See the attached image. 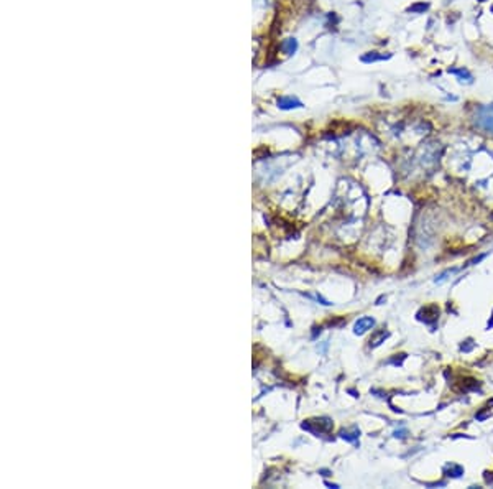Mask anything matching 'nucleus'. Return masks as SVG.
Masks as SVG:
<instances>
[{"label":"nucleus","mask_w":493,"mask_h":489,"mask_svg":"<svg viewBox=\"0 0 493 489\" xmlns=\"http://www.w3.org/2000/svg\"><path fill=\"white\" fill-rule=\"evenodd\" d=\"M478 122L483 129L493 132V106H488V107H485V109L480 111Z\"/></svg>","instance_id":"nucleus-1"},{"label":"nucleus","mask_w":493,"mask_h":489,"mask_svg":"<svg viewBox=\"0 0 493 489\" xmlns=\"http://www.w3.org/2000/svg\"><path fill=\"white\" fill-rule=\"evenodd\" d=\"M373 324H375V320L373 318L363 317V318L358 320L355 324H353V333H355V335H363V333H367L369 330H371V328H373Z\"/></svg>","instance_id":"nucleus-2"},{"label":"nucleus","mask_w":493,"mask_h":489,"mask_svg":"<svg viewBox=\"0 0 493 489\" xmlns=\"http://www.w3.org/2000/svg\"><path fill=\"white\" fill-rule=\"evenodd\" d=\"M278 106L281 109H295V107H302V104L293 97H281L278 101Z\"/></svg>","instance_id":"nucleus-3"},{"label":"nucleus","mask_w":493,"mask_h":489,"mask_svg":"<svg viewBox=\"0 0 493 489\" xmlns=\"http://www.w3.org/2000/svg\"><path fill=\"white\" fill-rule=\"evenodd\" d=\"M340 436H342V438H345V440H347V441H355L357 438H358V430H357V428H353V432H342V433H340Z\"/></svg>","instance_id":"nucleus-4"},{"label":"nucleus","mask_w":493,"mask_h":489,"mask_svg":"<svg viewBox=\"0 0 493 489\" xmlns=\"http://www.w3.org/2000/svg\"><path fill=\"white\" fill-rule=\"evenodd\" d=\"M387 336H388V333L382 331L377 338H375V339H370V344H371V346H378V344H380V341L385 339V338H387Z\"/></svg>","instance_id":"nucleus-5"},{"label":"nucleus","mask_w":493,"mask_h":489,"mask_svg":"<svg viewBox=\"0 0 493 489\" xmlns=\"http://www.w3.org/2000/svg\"><path fill=\"white\" fill-rule=\"evenodd\" d=\"M480 2H483V0H480Z\"/></svg>","instance_id":"nucleus-6"}]
</instances>
